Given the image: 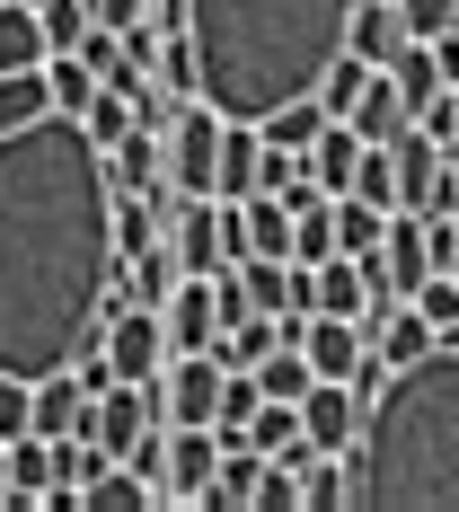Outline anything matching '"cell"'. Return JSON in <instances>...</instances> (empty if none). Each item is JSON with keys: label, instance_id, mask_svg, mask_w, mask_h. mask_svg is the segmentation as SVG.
Here are the masks:
<instances>
[{"label": "cell", "instance_id": "1", "mask_svg": "<svg viewBox=\"0 0 459 512\" xmlns=\"http://www.w3.org/2000/svg\"><path fill=\"white\" fill-rule=\"evenodd\" d=\"M115 168L89 115H36L0 133V371L53 380L124 309Z\"/></svg>", "mask_w": 459, "mask_h": 512}, {"label": "cell", "instance_id": "2", "mask_svg": "<svg viewBox=\"0 0 459 512\" xmlns=\"http://www.w3.org/2000/svg\"><path fill=\"white\" fill-rule=\"evenodd\" d=\"M204 98L230 124H265L274 106L318 98V80L354 53V0H195Z\"/></svg>", "mask_w": 459, "mask_h": 512}, {"label": "cell", "instance_id": "3", "mask_svg": "<svg viewBox=\"0 0 459 512\" xmlns=\"http://www.w3.org/2000/svg\"><path fill=\"white\" fill-rule=\"evenodd\" d=\"M354 477L371 512H459V345L398 362L371 389Z\"/></svg>", "mask_w": 459, "mask_h": 512}, {"label": "cell", "instance_id": "4", "mask_svg": "<svg viewBox=\"0 0 459 512\" xmlns=\"http://www.w3.org/2000/svg\"><path fill=\"white\" fill-rule=\"evenodd\" d=\"M106 354H115V371H124V380H159V371L177 362L168 309H159V301H124L115 318H106Z\"/></svg>", "mask_w": 459, "mask_h": 512}, {"label": "cell", "instance_id": "5", "mask_svg": "<svg viewBox=\"0 0 459 512\" xmlns=\"http://www.w3.org/2000/svg\"><path fill=\"white\" fill-rule=\"evenodd\" d=\"M159 424H168V398H159L151 380H115V389L98 398V442L115 451V460H133Z\"/></svg>", "mask_w": 459, "mask_h": 512}, {"label": "cell", "instance_id": "6", "mask_svg": "<svg viewBox=\"0 0 459 512\" xmlns=\"http://www.w3.org/2000/svg\"><path fill=\"white\" fill-rule=\"evenodd\" d=\"M221 389H230V362L212 354H177L168 371H159V398H168V424H212L221 415Z\"/></svg>", "mask_w": 459, "mask_h": 512}, {"label": "cell", "instance_id": "7", "mask_svg": "<svg viewBox=\"0 0 459 512\" xmlns=\"http://www.w3.org/2000/svg\"><path fill=\"white\" fill-rule=\"evenodd\" d=\"M212 477H221V433L212 424H168V504H212Z\"/></svg>", "mask_w": 459, "mask_h": 512}, {"label": "cell", "instance_id": "8", "mask_svg": "<svg viewBox=\"0 0 459 512\" xmlns=\"http://www.w3.org/2000/svg\"><path fill=\"white\" fill-rule=\"evenodd\" d=\"M36 433H45V442H62V433H98V389H80V371L36 380Z\"/></svg>", "mask_w": 459, "mask_h": 512}, {"label": "cell", "instance_id": "9", "mask_svg": "<svg viewBox=\"0 0 459 512\" xmlns=\"http://www.w3.org/2000/svg\"><path fill=\"white\" fill-rule=\"evenodd\" d=\"M168 336H177V354H204L212 336H221V301H212V274H186L177 292H168Z\"/></svg>", "mask_w": 459, "mask_h": 512}, {"label": "cell", "instance_id": "10", "mask_svg": "<svg viewBox=\"0 0 459 512\" xmlns=\"http://www.w3.org/2000/svg\"><path fill=\"white\" fill-rule=\"evenodd\" d=\"M345 124H354L362 142H398V133L415 124V115H407V89H398V71H389V62L362 80V98H354V115H345Z\"/></svg>", "mask_w": 459, "mask_h": 512}, {"label": "cell", "instance_id": "11", "mask_svg": "<svg viewBox=\"0 0 459 512\" xmlns=\"http://www.w3.org/2000/svg\"><path fill=\"white\" fill-rule=\"evenodd\" d=\"M106 168H115V186H124V195H159V186H168V133L133 124V133L106 151Z\"/></svg>", "mask_w": 459, "mask_h": 512}, {"label": "cell", "instance_id": "12", "mask_svg": "<svg viewBox=\"0 0 459 512\" xmlns=\"http://www.w3.org/2000/svg\"><path fill=\"white\" fill-rule=\"evenodd\" d=\"M53 36H45V9L36 0H0V71H45Z\"/></svg>", "mask_w": 459, "mask_h": 512}, {"label": "cell", "instance_id": "13", "mask_svg": "<svg viewBox=\"0 0 459 512\" xmlns=\"http://www.w3.org/2000/svg\"><path fill=\"white\" fill-rule=\"evenodd\" d=\"M407 45H415V27H407L398 0H354V53L362 62H398Z\"/></svg>", "mask_w": 459, "mask_h": 512}, {"label": "cell", "instance_id": "14", "mask_svg": "<svg viewBox=\"0 0 459 512\" xmlns=\"http://www.w3.org/2000/svg\"><path fill=\"white\" fill-rule=\"evenodd\" d=\"M318 318H371V265L362 256H327L318 265Z\"/></svg>", "mask_w": 459, "mask_h": 512}, {"label": "cell", "instance_id": "15", "mask_svg": "<svg viewBox=\"0 0 459 512\" xmlns=\"http://www.w3.org/2000/svg\"><path fill=\"white\" fill-rule=\"evenodd\" d=\"M327 124H336V115H327V98H292V106H274V115H265V142H274L283 159H309Z\"/></svg>", "mask_w": 459, "mask_h": 512}, {"label": "cell", "instance_id": "16", "mask_svg": "<svg viewBox=\"0 0 459 512\" xmlns=\"http://www.w3.org/2000/svg\"><path fill=\"white\" fill-rule=\"evenodd\" d=\"M265 186V124H230L221 133V195H256Z\"/></svg>", "mask_w": 459, "mask_h": 512}, {"label": "cell", "instance_id": "17", "mask_svg": "<svg viewBox=\"0 0 459 512\" xmlns=\"http://www.w3.org/2000/svg\"><path fill=\"white\" fill-rule=\"evenodd\" d=\"M318 380H327V371L309 362V345H274V354L256 362V389H265V398H292V407H301Z\"/></svg>", "mask_w": 459, "mask_h": 512}, {"label": "cell", "instance_id": "18", "mask_svg": "<svg viewBox=\"0 0 459 512\" xmlns=\"http://www.w3.org/2000/svg\"><path fill=\"white\" fill-rule=\"evenodd\" d=\"M53 115V71H0V133Z\"/></svg>", "mask_w": 459, "mask_h": 512}, {"label": "cell", "instance_id": "19", "mask_svg": "<svg viewBox=\"0 0 459 512\" xmlns=\"http://www.w3.org/2000/svg\"><path fill=\"white\" fill-rule=\"evenodd\" d=\"M142 504H159V486H151V477H142L133 460H115L98 486L80 495V512H142Z\"/></svg>", "mask_w": 459, "mask_h": 512}, {"label": "cell", "instance_id": "20", "mask_svg": "<svg viewBox=\"0 0 459 512\" xmlns=\"http://www.w3.org/2000/svg\"><path fill=\"white\" fill-rule=\"evenodd\" d=\"M336 239H345V256H380V239H389V204L336 195Z\"/></svg>", "mask_w": 459, "mask_h": 512}, {"label": "cell", "instance_id": "21", "mask_svg": "<svg viewBox=\"0 0 459 512\" xmlns=\"http://www.w3.org/2000/svg\"><path fill=\"white\" fill-rule=\"evenodd\" d=\"M389 71H398V89H407V115H424V106H433V98H442V89H451V80H442V62H433V45H424V36H415V45L398 53Z\"/></svg>", "mask_w": 459, "mask_h": 512}, {"label": "cell", "instance_id": "22", "mask_svg": "<svg viewBox=\"0 0 459 512\" xmlns=\"http://www.w3.org/2000/svg\"><path fill=\"white\" fill-rule=\"evenodd\" d=\"M45 71H53V106H62V115H89V106H98V89H106L80 53H53Z\"/></svg>", "mask_w": 459, "mask_h": 512}, {"label": "cell", "instance_id": "23", "mask_svg": "<svg viewBox=\"0 0 459 512\" xmlns=\"http://www.w3.org/2000/svg\"><path fill=\"white\" fill-rule=\"evenodd\" d=\"M354 195H371V204H407V195H398V142H371V151H362V168H354Z\"/></svg>", "mask_w": 459, "mask_h": 512}, {"label": "cell", "instance_id": "24", "mask_svg": "<svg viewBox=\"0 0 459 512\" xmlns=\"http://www.w3.org/2000/svg\"><path fill=\"white\" fill-rule=\"evenodd\" d=\"M18 433H36V380L0 371V442H18Z\"/></svg>", "mask_w": 459, "mask_h": 512}, {"label": "cell", "instance_id": "25", "mask_svg": "<svg viewBox=\"0 0 459 512\" xmlns=\"http://www.w3.org/2000/svg\"><path fill=\"white\" fill-rule=\"evenodd\" d=\"M133 124H142V106L124 98V89H98V106H89V133H98L106 151H115V142H124V133H133Z\"/></svg>", "mask_w": 459, "mask_h": 512}, {"label": "cell", "instance_id": "26", "mask_svg": "<svg viewBox=\"0 0 459 512\" xmlns=\"http://www.w3.org/2000/svg\"><path fill=\"white\" fill-rule=\"evenodd\" d=\"M36 9H45V36H53V53H71L80 36H89V27H98V18H89V0H36Z\"/></svg>", "mask_w": 459, "mask_h": 512}, {"label": "cell", "instance_id": "27", "mask_svg": "<svg viewBox=\"0 0 459 512\" xmlns=\"http://www.w3.org/2000/svg\"><path fill=\"white\" fill-rule=\"evenodd\" d=\"M415 309H424L433 327H459V274H424V292H415Z\"/></svg>", "mask_w": 459, "mask_h": 512}, {"label": "cell", "instance_id": "28", "mask_svg": "<svg viewBox=\"0 0 459 512\" xmlns=\"http://www.w3.org/2000/svg\"><path fill=\"white\" fill-rule=\"evenodd\" d=\"M398 9H407V27L424 36V45H433V36H451V27H459V0H398Z\"/></svg>", "mask_w": 459, "mask_h": 512}, {"label": "cell", "instance_id": "29", "mask_svg": "<svg viewBox=\"0 0 459 512\" xmlns=\"http://www.w3.org/2000/svg\"><path fill=\"white\" fill-rule=\"evenodd\" d=\"M433 62H442V80H459V27H451V36H433Z\"/></svg>", "mask_w": 459, "mask_h": 512}, {"label": "cell", "instance_id": "30", "mask_svg": "<svg viewBox=\"0 0 459 512\" xmlns=\"http://www.w3.org/2000/svg\"><path fill=\"white\" fill-rule=\"evenodd\" d=\"M0 504H9V442H0Z\"/></svg>", "mask_w": 459, "mask_h": 512}]
</instances>
